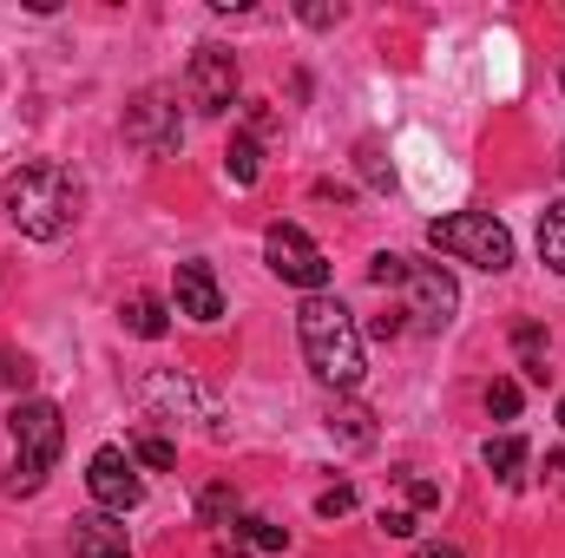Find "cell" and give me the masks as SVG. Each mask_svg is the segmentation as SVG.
Listing matches in <instances>:
<instances>
[{
	"instance_id": "30",
	"label": "cell",
	"mask_w": 565,
	"mask_h": 558,
	"mask_svg": "<svg viewBox=\"0 0 565 558\" xmlns=\"http://www.w3.org/2000/svg\"><path fill=\"white\" fill-rule=\"evenodd\" d=\"M277 132V112L270 106H250V139H270Z\"/></svg>"
},
{
	"instance_id": "20",
	"label": "cell",
	"mask_w": 565,
	"mask_h": 558,
	"mask_svg": "<svg viewBox=\"0 0 565 558\" xmlns=\"http://www.w3.org/2000/svg\"><path fill=\"white\" fill-rule=\"evenodd\" d=\"M355 158H362V178H369L375 191H388V184H395V164L382 158V144H375V139H362V151H355Z\"/></svg>"
},
{
	"instance_id": "23",
	"label": "cell",
	"mask_w": 565,
	"mask_h": 558,
	"mask_svg": "<svg viewBox=\"0 0 565 558\" xmlns=\"http://www.w3.org/2000/svg\"><path fill=\"white\" fill-rule=\"evenodd\" d=\"M316 513H322V519H342V513H355V486H329V493H316Z\"/></svg>"
},
{
	"instance_id": "28",
	"label": "cell",
	"mask_w": 565,
	"mask_h": 558,
	"mask_svg": "<svg viewBox=\"0 0 565 558\" xmlns=\"http://www.w3.org/2000/svg\"><path fill=\"white\" fill-rule=\"evenodd\" d=\"M402 329H408V309H388V315H375V322H369V335H382V342H395Z\"/></svg>"
},
{
	"instance_id": "32",
	"label": "cell",
	"mask_w": 565,
	"mask_h": 558,
	"mask_svg": "<svg viewBox=\"0 0 565 558\" xmlns=\"http://www.w3.org/2000/svg\"><path fill=\"white\" fill-rule=\"evenodd\" d=\"M415 558H460V546H415Z\"/></svg>"
},
{
	"instance_id": "35",
	"label": "cell",
	"mask_w": 565,
	"mask_h": 558,
	"mask_svg": "<svg viewBox=\"0 0 565 558\" xmlns=\"http://www.w3.org/2000/svg\"><path fill=\"white\" fill-rule=\"evenodd\" d=\"M559 86H565V73H559Z\"/></svg>"
},
{
	"instance_id": "9",
	"label": "cell",
	"mask_w": 565,
	"mask_h": 558,
	"mask_svg": "<svg viewBox=\"0 0 565 558\" xmlns=\"http://www.w3.org/2000/svg\"><path fill=\"white\" fill-rule=\"evenodd\" d=\"M402 289H408V322L427 329V335H440V329L454 322V309H460V282L447 277L440 264H427V257H408Z\"/></svg>"
},
{
	"instance_id": "8",
	"label": "cell",
	"mask_w": 565,
	"mask_h": 558,
	"mask_svg": "<svg viewBox=\"0 0 565 558\" xmlns=\"http://www.w3.org/2000/svg\"><path fill=\"white\" fill-rule=\"evenodd\" d=\"M184 93H191V106H198L204 119H224V112L237 106V53H231V46H217V40H204V46L191 53Z\"/></svg>"
},
{
	"instance_id": "34",
	"label": "cell",
	"mask_w": 565,
	"mask_h": 558,
	"mask_svg": "<svg viewBox=\"0 0 565 558\" xmlns=\"http://www.w3.org/2000/svg\"><path fill=\"white\" fill-rule=\"evenodd\" d=\"M559 427H565V401H559Z\"/></svg>"
},
{
	"instance_id": "7",
	"label": "cell",
	"mask_w": 565,
	"mask_h": 558,
	"mask_svg": "<svg viewBox=\"0 0 565 558\" xmlns=\"http://www.w3.org/2000/svg\"><path fill=\"white\" fill-rule=\"evenodd\" d=\"M86 493H93V506H99V513H113V519L139 513V500H145L139 460H132L126 447H99V453L86 460Z\"/></svg>"
},
{
	"instance_id": "26",
	"label": "cell",
	"mask_w": 565,
	"mask_h": 558,
	"mask_svg": "<svg viewBox=\"0 0 565 558\" xmlns=\"http://www.w3.org/2000/svg\"><path fill=\"white\" fill-rule=\"evenodd\" d=\"M388 539H415V513H402V506H382V519H375Z\"/></svg>"
},
{
	"instance_id": "31",
	"label": "cell",
	"mask_w": 565,
	"mask_h": 558,
	"mask_svg": "<svg viewBox=\"0 0 565 558\" xmlns=\"http://www.w3.org/2000/svg\"><path fill=\"white\" fill-rule=\"evenodd\" d=\"M546 480L565 493V447H559V453H546Z\"/></svg>"
},
{
	"instance_id": "27",
	"label": "cell",
	"mask_w": 565,
	"mask_h": 558,
	"mask_svg": "<svg viewBox=\"0 0 565 558\" xmlns=\"http://www.w3.org/2000/svg\"><path fill=\"white\" fill-rule=\"evenodd\" d=\"M402 493H408L415 506H440V486H434V480H422V473H402Z\"/></svg>"
},
{
	"instance_id": "22",
	"label": "cell",
	"mask_w": 565,
	"mask_h": 558,
	"mask_svg": "<svg viewBox=\"0 0 565 558\" xmlns=\"http://www.w3.org/2000/svg\"><path fill=\"white\" fill-rule=\"evenodd\" d=\"M237 533H244L250 546H264V552H282V546H289V533H282V526H270V519H244Z\"/></svg>"
},
{
	"instance_id": "2",
	"label": "cell",
	"mask_w": 565,
	"mask_h": 558,
	"mask_svg": "<svg viewBox=\"0 0 565 558\" xmlns=\"http://www.w3.org/2000/svg\"><path fill=\"white\" fill-rule=\"evenodd\" d=\"M0 211H7V224H13L20 237H33V244H60V237L73 230V217H79V184H73L66 164L33 158V164L7 171V184H0Z\"/></svg>"
},
{
	"instance_id": "33",
	"label": "cell",
	"mask_w": 565,
	"mask_h": 558,
	"mask_svg": "<svg viewBox=\"0 0 565 558\" xmlns=\"http://www.w3.org/2000/svg\"><path fill=\"white\" fill-rule=\"evenodd\" d=\"M559 178H565V144H559Z\"/></svg>"
},
{
	"instance_id": "6",
	"label": "cell",
	"mask_w": 565,
	"mask_h": 558,
	"mask_svg": "<svg viewBox=\"0 0 565 558\" xmlns=\"http://www.w3.org/2000/svg\"><path fill=\"white\" fill-rule=\"evenodd\" d=\"M126 144L145 158H178L184 144V119H178V99L164 86H145L139 99L126 106Z\"/></svg>"
},
{
	"instance_id": "13",
	"label": "cell",
	"mask_w": 565,
	"mask_h": 558,
	"mask_svg": "<svg viewBox=\"0 0 565 558\" xmlns=\"http://www.w3.org/2000/svg\"><path fill=\"white\" fill-rule=\"evenodd\" d=\"M480 460H487V473H493L500 486H520V466H526V440H520V433H500V440H487V447H480Z\"/></svg>"
},
{
	"instance_id": "21",
	"label": "cell",
	"mask_w": 565,
	"mask_h": 558,
	"mask_svg": "<svg viewBox=\"0 0 565 558\" xmlns=\"http://www.w3.org/2000/svg\"><path fill=\"white\" fill-rule=\"evenodd\" d=\"M402 277H408V257H402V250H382V257L369 264V282H375V289H402Z\"/></svg>"
},
{
	"instance_id": "4",
	"label": "cell",
	"mask_w": 565,
	"mask_h": 558,
	"mask_svg": "<svg viewBox=\"0 0 565 558\" xmlns=\"http://www.w3.org/2000/svg\"><path fill=\"white\" fill-rule=\"evenodd\" d=\"M427 250L454 257V264H473L487 277L513 270V230L493 217V211H454V217H434L427 224Z\"/></svg>"
},
{
	"instance_id": "19",
	"label": "cell",
	"mask_w": 565,
	"mask_h": 558,
	"mask_svg": "<svg viewBox=\"0 0 565 558\" xmlns=\"http://www.w3.org/2000/svg\"><path fill=\"white\" fill-rule=\"evenodd\" d=\"M126 453H139L151 473H171V466H178V447H171L164 433H151V427H145V433H132V447H126Z\"/></svg>"
},
{
	"instance_id": "10",
	"label": "cell",
	"mask_w": 565,
	"mask_h": 558,
	"mask_svg": "<svg viewBox=\"0 0 565 558\" xmlns=\"http://www.w3.org/2000/svg\"><path fill=\"white\" fill-rule=\"evenodd\" d=\"M171 302H178V315H191V322H217L224 315V289L211 277V264H178V277H171Z\"/></svg>"
},
{
	"instance_id": "16",
	"label": "cell",
	"mask_w": 565,
	"mask_h": 558,
	"mask_svg": "<svg viewBox=\"0 0 565 558\" xmlns=\"http://www.w3.org/2000/svg\"><path fill=\"white\" fill-rule=\"evenodd\" d=\"M119 322H126V329H132L139 342H158V335L171 329V309H164L158 296H132V302L119 309Z\"/></svg>"
},
{
	"instance_id": "29",
	"label": "cell",
	"mask_w": 565,
	"mask_h": 558,
	"mask_svg": "<svg viewBox=\"0 0 565 558\" xmlns=\"http://www.w3.org/2000/svg\"><path fill=\"white\" fill-rule=\"evenodd\" d=\"M302 20H309V26H335V20H342V7H322V0H309V7H302Z\"/></svg>"
},
{
	"instance_id": "12",
	"label": "cell",
	"mask_w": 565,
	"mask_h": 558,
	"mask_svg": "<svg viewBox=\"0 0 565 558\" xmlns=\"http://www.w3.org/2000/svg\"><path fill=\"white\" fill-rule=\"evenodd\" d=\"M322 427H329V440L349 447V453H369V447H375V415H369L362 401H335Z\"/></svg>"
},
{
	"instance_id": "1",
	"label": "cell",
	"mask_w": 565,
	"mask_h": 558,
	"mask_svg": "<svg viewBox=\"0 0 565 558\" xmlns=\"http://www.w3.org/2000/svg\"><path fill=\"white\" fill-rule=\"evenodd\" d=\"M296 342H302V362H309V375L322 382V388H335V395H355L362 388V375H369V355H362V329H355V315L322 289V296H302V309H296Z\"/></svg>"
},
{
	"instance_id": "3",
	"label": "cell",
	"mask_w": 565,
	"mask_h": 558,
	"mask_svg": "<svg viewBox=\"0 0 565 558\" xmlns=\"http://www.w3.org/2000/svg\"><path fill=\"white\" fill-rule=\"evenodd\" d=\"M7 440H13L7 493H13V500H33V493L46 486V473H53L60 447H66V415H60L53 401L26 395V401H13V415H7Z\"/></svg>"
},
{
	"instance_id": "15",
	"label": "cell",
	"mask_w": 565,
	"mask_h": 558,
	"mask_svg": "<svg viewBox=\"0 0 565 558\" xmlns=\"http://www.w3.org/2000/svg\"><path fill=\"white\" fill-rule=\"evenodd\" d=\"M540 264L565 277V197H553L546 211H540Z\"/></svg>"
},
{
	"instance_id": "18",
	"label": "cell",
	"mask_w": 565,
	"mask_h": 558,
	"mask_svg": "<svg viewBox=\"0 0 565 558\" xmlns=\"http://www.w3.org/2000/svg\"><path fill=\"white\" fill-rule=\"evenodd\" d=\"M224 171H231V184H257L264 158H257V139H250V132H231V151H224Z\"/></svg>"
},
{
	"instance_id": "11",
	"label": "cell",
	"mask_w": 565,
	"mask_h": 558,
	"mask_svg": "<svg viewBox=\"0 0 565 558\" xmlns=\"http://www.w3.org/2000/svg\"><path fill=\"white\" fill-rule=\"evenodd\" d=\"M73 558H132L126 526L113 513H79L73 519Z\"/></svg>"
},
{
	"instance_id": "5",
	"label": "cell",
	"mask_w": 565,
	"mask_h": 558,
	"mask_svg": "<svg viewBox=\"0 0 565 558\" xmlns=\"http://www.w3.org/2000/svg\"><path fill=\"white\" fill-rule=\"evenodd\" d=\"M264 264H270V277L296 282L302 296H322V282H329V257L302 224H270L264 230Z\"/></svg>"
},
{
	"instance_id": "25",
	"label": "cell",
	"mask_w": 565,
	"mask_h": 558,
	"mask_svg": "<svg viewBox=\"0 0 565 558\" xmlns=\"http://www.w3.org/2000/svg\"><path fill=\"white\" fill-rule=\"evenodd\" d=\"M0 382H7V388H26V382H33V362L13 355V348H0Z\"/></svg>"
},
{
	"instance_id": "24",
	"label": "cell",
	"mask_w": 565,
	"mask_h": 558,
	"mask_svg": "<svg viewBox=\"0 0 565 558\" xmlns=\"http://www.w3.org/2000/svg\"><path fill=\"white\" fill-rule=\"evenodd\" d=\"M487 415L513 420L520 415V388H513V382H493V388H487Z\"/></svg>"
},
{
	"instance_id": "14",
	"label": "cell",
	"mask_w": 565,
	"mask_h": 558,
	"mask_svg": "<svg viewBox=\"0 0 565 558\" xmlns=\"http://www.w3.org/2000/svg\"><path fill=\"white\" fill-rule=\"evenodd\" d=\"M198 513H204L211 533H224V526L237 533V526H244V500H237V486H204V493H198Z\"/></svg>"
},
{
	"instance_id": "17",
	"label": "cell",
	"mask_w": 565,
	"mask_h": 558,
	"mask_svg": "<svg viewBox=\"0 0 565 558\" xmlns=\"http://www.w3.org/2000/svg\"><path fill=\"white\" fill-rule=\"evenodd\" d=\"M513 348H520V368H526V382H553V368H546V329L540 322H520L513 329Z\"/></svg>"
}]
</instances>
